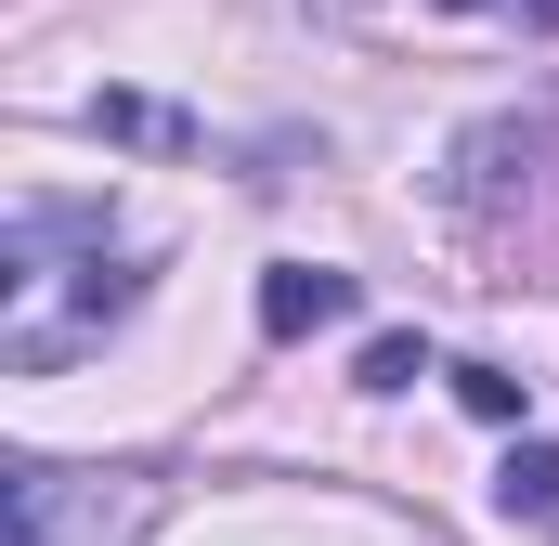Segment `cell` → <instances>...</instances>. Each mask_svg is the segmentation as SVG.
Segmentation results:
<instances>
[{
	"mask_svg": "<svg viewBox=\"0 0 559 546\" xmlns=\"http://www.w3.org/2000/svg\"><path fill=\"white\" fill-rule=\"evenodd\" d=\"M455 13H534V26H559V0H455Z\"/></svg>",
	"mask_w": 559,
	"mask_h": 546,
	"instance_id": "cell-7",
	"label": "cell"
},
{
	"mask_svg": "<svg viewBox=\"0 0 559 546\" xmlns=\"http://www.w3.org/2000/svg\"><path fill=\"white\" fill-rule=\"evenodd\" d=\"M508 508L559 521V442H521V455H508Z\"/></svg>",
	"mask_w": 559,
	"mask_h": 546,
	"instance_id": "cell-4",
	"label": "cell"
},
{
	"mask_svg": "<svg viewBox=\"0 0 559 546\" xmlns=\"http://www.w3.org/2000/svg\"><path fill=\"white\" fill-rule=\"evenodd\" d=\"M455 404H468V416H495V429H508V416H521V378H495V365H455Z\"/></svg>",
	"mask_w": 559,
	"mask_h": 546,
	"instance_id": "cell-6",
	"label": "cell"
},
{
	"mask_svg": "<svg viewBox=\"0 0 559 546\" xmlns=\"http://www.w3.org/2000/svg\"><path fill=\"white\" fill-rule=\"evenodd\" d=\"M338 312H352V273H325V261H274V273H261V325H274V339L338 325Z\"/></svg>",
	"mask_w": 559,
	"mask_h": 546,
	"instance_id": "cell-3",
	"label": "cell"
},
{
	"mask_svg": "<svg viewBox=\"0 0 559 546\" xmlns=\"http://www.w3.org/2000/svg\"><path fill=\"white\" fill-rule=\"evenodd\" d=\"M143 299V248L118 235L105 195H26L0 222V365L52 378L79 352H105V325Z\"/></svg>",
	"mask_w": 559,
	"mask_h": 546,
	"instance_id": "cell-1",
	"label": "cell"
},
{
	"mask_svg": "<svg viewBox=\"0 0 559 546\" xmlns=\"http://www.w3.org/2000/svg\"><path fill=\"white\" fill-rule=\"evenodd\" d=\"M92 118H105V131H131V143H195V131H182V118H169V105H131V92H105Z\"/></svg>",
	"mask_w": 559,
	"mask_h": 546,
	"instance_id": "cell-5",
	"label": "cell"
},
{
	"mask_svg": "<svg viewBox=\"0 0 559 546\" xmlns=\"http://www.w3.org/2000/svg\"><path fill=\"white\" fill-rule=\"evenodd\" d=\"M143 534H156V482L143 468L13 455V546H143Z\"/></svg>",
	"mask_w": 559,
	"mask_h": 546,
	"instance_id": "cell-2",
	"label": "cell"
}]
</instances>
